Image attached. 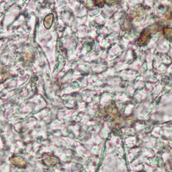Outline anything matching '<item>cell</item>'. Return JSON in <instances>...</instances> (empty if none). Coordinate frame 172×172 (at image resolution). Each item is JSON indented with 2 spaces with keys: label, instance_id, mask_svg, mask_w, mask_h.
Returning a JSON list of instances; mask_svg holds the SVG:
<instances>
[{
  "label": "cell",
  "instance_id": "cell-4",
  "mask_svg": "<svg viewBox=\"0 0 172 172\" xmlns=\"http://www.w3.org/2000/svg\"><path fill=\"white\" fill-rule=\"evenodd\" d=\"M164 34L168 38L172 40V29L171 28H165L164 29Z\"/></svg>",
  "mask_w": 172,
  "mask_h": 172
},
{
  "label": "cell",
  "instance_id": "cell-2",
  "mask_svg": "<svg viewBox=\"0 0 172 172\" xmlns=\"http://www.w3.org/2000/svg\"><path fill=\"white\" fill-rule=\"evenodd\" d=\"M10 162L13 165L20 168H24L27 164L26 161L23 158L19 156H14L11 158Z\"/></svg>",
  "mask_w": 172,
  "mask_h": 172
},
{
  "label": "cell",
  "instance_id": "cell-1",
  "mask_svg": "<svg viewBox=\"0 0 172 172\" xmlns=\"http://www.w3.org/2000/svg\"><path fill=\"white\" fill-rule=\"evenodd\" d=\"M151 31L148 30L147 31H144L141 35H140L138 40V43L139 45H144L145 44H147L149 40L151 38Z\"/></svg>",
  "mask_w": 172,
  "mask_h": 172
},
{
  "label": "cell",
  "instance_id": "cell-3",
  "mask_svg": "<svg viewBox=\"0 0 172 172\" xmlns=\"http://www.w3.org/2000/svg\"><path fill=\"white\" fill-rule=\"evenodd\" d=\"M43 160L44 164L48 166L54 165L58 162L57 158L50 155H45L43 156Z\"/></svg>",
  "mask_w": 172,
  "mask_h": 172
}]
</instances>
